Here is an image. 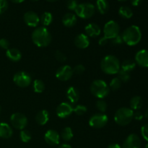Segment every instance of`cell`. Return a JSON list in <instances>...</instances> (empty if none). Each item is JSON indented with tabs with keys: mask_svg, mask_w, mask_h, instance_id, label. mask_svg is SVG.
<instances>
[{
	"mask_svg": "<svg viewBox=\"0 0 148 148\" xmlns=\"http://www.w3.org/2000/svg\"><path fill=\"white\" fill-rule=\"evenodd\" d=\"M108 118L103 113L95 114L89 119V124L91 127L95 129H101L108 124Z\"/></svg>",
	"mask_w": 148,
	"mask_h": 148,
	"instance_id": "cell-10",
	"label": "cell"
},
{
	"mask_svg": "<svg viewBox=\"0 0 148 148\" xmlns=\"http://www.w3.org/2000/svg\"><path fill=\"white\" fill-rule=\"evenodd\" d=\"M145 148H148V143L147 145H146V146H145Z\"/></svg>",
	"mask_w": 148,
	"mask_h": 148,
	"instance_id": "cell-52",
	"label": "cell"
},
{
	"mask_svg": "<svg viewBox=\"0 0 148 148\" xmlns=\"http://www.w3.org/2000/svg\"><path fill=\"white\" fill-rule=\"evenodd\" d=\"M13 81L14 84L20 88H27L31 84L32 77L27 72L20 71L14 74Z\"/></svg>",
	"mask_w": 148,
	"mask_h": 148,
	"instance_id": "cell-8",
	"label": "cell"
},
{
	"mask_svg": "<svg viewBox=\"0 0 148 148\" xmlns=\"http://www.w3.org/2000/svg\"><path fill=\"white\" fill-rule=\"evenodd\" d=\"M142 1H143V0H131V3L133 6L137 7V6H139L141 4Z\"/></svg>",
	"mask_w": 148,
	"mask_h": 148,
	"instance_id": "cell-45",
	"label": "cell"
},
{
	"mask_svg": "<svg viewBox=\"0 0 148 148\" xmlns=\"http://www.w3.org/2000/svg\"><path fill=\"white\" fill-rule=\"evenodd\" d=\"M108 43V39L107 38H106L105 36L104 37H102L101 38H100L99 41H98V43H99L100 46H104Z\"/></svg>",
	"mask_w": 148,
	"mask_h": 148,
	"instance_id": "cell-44",
	"label": "cell"
},
{
	"mask_svg": "<svg viewBox=\"0 0 148 148\" xmlns=\"http://www.w3.org/2000/svg\"><path fill=\"white\" fill-rule=\"evenodd\" d=\"M10 123L14 129L23 130L27 125V118L21 113H14L10 117Z\"/></svg>",
	"mask_w": 148,
	"mask_h": 148,
	"instance_id": "cell-9",
	"label": "cell"
},
{
	"mask_svg": "<svg viewBox=\"0 0 148 148\" xmlns=\"http://www.w3.org/2000/svg\"><path fill=\"white\" fill-rule=\"evenodd\" d=\"M111 43H113V44L114 45H119V44H121V43H123V39L122 38H121V36H119V35L118 36H116V37L114 38L111 39Z\"/></svg>",
	"mask_w": 148,
	"mask_h": 148,
	"instance_id": "cell-42",
	"label": "cell"
},
{
	"mask_svg": "<svg viewBox=\"0 0 148 148\" xmlns=\"http://www.w3.org/2000/svg\"><path fill=\"white\" fill-rule=\"evenodd\" d=\"M13 131L12 127L7 123H0V137L9 139L12 136Z\"/></svg>",
	"mask_w": 148,
	"mask_h": 148,
	"instance_id": "cell-20",
	"label": "cell"
},
{
	"mask_svg": "<svg viewBox=\"0 0 148 148\" xmlns=\"http://www.w3.org/2000/svg\"><path fill=\"white\" fill-rule=\"evenodd\" d=\"M77 21V19L76 14L72 12L66 13L62 17V23L64 25L68 27H73L74 25H75Z\"/></svg>",
	"mask_w": 148,
	"mask_h": 148,
	"instance_id": "cell-19",
	"label": "cell"
},
{
	"mask_svg": "<svg viewBox=\"0 0 148 148\" xmlns=\"http://www.w3.org/2000/svg\"><path fill=\"white\" fill-rule=\"evenodd\" d=\"M31 1H38V0H31Z\"/></svg>",
	"mask_w": 148,
	"mask_h": 148,
	"instance_id": "cell-53",
	"label": "cell"
},
{
	"mask_svg": "<svg viewBox=\"0 0 148 148\" xmlns=\"http://www.w3.org/2000/svg\"><path fill=\"white\" fill-rule=\"evenodd\" d=\"M145 116L146 119H148V109L147 110V111H146L145 114Z\"/></svg>",
	"mask_w": 148,
	"mask_h": 148,
	"instance_id": "cell-49",
	"label": "cell"
},
{
	"mask_svg": "<svg viewBox=\"0 0 148 148\" xmlns=\"http://www.w3.org/2000/svg\"><path fill=\"white\" fill-rule=\"evenodd\" d=\"M144 117V115H143V113L140 111H136L135 112H134V119H135L137 121H140L142 120Z\"/></svg>",
	"mask_w": 148,
	"mask_h": 148,
	"instance_id": "cell-43",
	"label": "cell"
},
{
	"mask_svg": "<svg viewBox=\"0 0 148 148\" xmlns=\"http://www.w3.org/2000/svg\"><path fill=\"white\" fill-rule=\"evenodd\" d=\"M8 8V2L7 0H0V14L6 11Z\"/></svg>",
	"mask_w": 148,
	"mask_h": 148,
	"instance_id": "cell-40",
	"label": "cell"
},
{
	"mask_svg": "<svg viewBox=\"0 0 148 148\" xmlns=\"http://www.w3.org/2000/svg\"><path fill=\"white\" fill-rule=\"evenodd\" d=\"M73 69L69 65H63L56 70V77L59 80L67 81L73 76Z\"/></svg>",
	"mask_w": 148,
	"mask_h": 148,
	"instance_id": "cell-11",
	"label": "cell"
},
{
	"mask_svg": "<svg viewBox=\"0 0 148 148\" xmlns=\"http://www.w3.org/2000/svg\"><path fill=\"white\" fill-rule=\"evenodd\" d=\"M0 47L3 49L7 50V49H9V47H10V42L6 38L0 39Z\"/></svg>",
	"mask_w": 148,
	"mask_h": 148,
	"instance_id": "cell-41",
	"label": "cell"
},
{
	"mask_svg": "<svg viewBox=\"0 0 148 148\" xmlns=\"http://www.w3.org/2000/svg\"><path fill=\"white\" fill-rule=\"evenodd\" d=\"M74 43L78 49H85L90 45L89 37L84 33H80L75 37Z\"/></svg>",
	"mask_w": 148,
	"mask_h": 148,
	"instance_id": "cell-17",
	"label": "cell"
},
{
	"mask_svg": "<svg viewBox=\"0 0 148 148\" xmlns=\"http://www.w3.org/2000/svg\"><path fill=\"white\" fill-rule=\"evenodd\" d=\"M85 71V67L82 64H77L74 67L73 72L74 73L77 74V75H82L84 73Z\"/></svg>",
	"mask_w": 148,
	"mask_h": 148,
	"instance_id": "cell-37",
	"label": "cell"
},
{
	"mask_svg": "<svg viewBox=\"0 0 148 148\" xmlns=\"http://www.w3.org/2000/svg\"><path fill=\"white\" fill-rule=\"evenodd\" d=\"M11 1H12V2L14 3H21L23 2V1H24L25 0H10Z\"/></svg>",
	"mask_w": 148,
	"mask_h": 148,
	"instance_id": "cell-48",
	"label": "cell"
},
{
	"mask_svg": "<svg viewBox=\"0 0 148 148\" xmlns=\"http://www.w3.org/2000/svg\"><path fill=\"white\" fill-rule=\"evenodd\" d=\"M61 137L62 140L64 141L68 142L71 140L73 137V132L72 130L69 127H66L62 130V133H61Z\"/></svg>",
	"mask_w": 148,
	"mask_h": 148,
	"instance_id": "cell-29",
	"label": "cell"
},
{
	"mask_svg": "<svg viewBox=\"0 0 148 148\" xmlns=\"http://www.w3.org/2000/svg\"><path fill=\"white\" fill-rule=\"evenodd\" d=\"M33 90L36 93H41L45 90V84L40 79H35L33 82Z\"/></svg>",
	"mask_w": 148,
	"mask_h": 148,
	"instance_id": "cell-30",
	"label": "cell"
},
{
	"mask_svg": "<svg viewBox=\"0 0 148 148\" xmlns=\"http://www.w3.org/2000/svg\"><path fill=\"white\" fill-rule=\"evenodd\" d=\"M141 140L136 134H131L127 137L121 148H140Z\"/></svg>",
	"mask_w": 148,
	"mask_h": 148,
	"instance_id": "cell-14",
	"label": "cell"
},
{
	"mask_svg": "<svg viewBox=\"0 0 148 148\" xmlns=\"http://www.w3.org/2000/svg\"><path fill=\"white\" fill-rule=\"evenodd\" d=\"M119 25L114 20H110V21L107 22L105 25H104V36L107 38L108 40H111V39L118 36L119 35Z\"/></svg>",
	"mask_w": 148,
	"mask_h": 148,
	"instance_id": "cell-7",
	"label": "cell"
},
{
	"mask_svg": "<svg viewBox=\"0 0 148 148\" xmlns=\"http://www.w3.org/2000/svg\"><path fill=\"white\" fill-rule=\"evenodd\" d=\"M134 119V111L130 108H123L117 110L114 115V121L119 126H127Z\"/></svg>",
	"mask_w": 148,
	"mask_h": 148,
	"instance_id": "cell-4",
	"label": "cell"
},
{
	"mask_svg": "<svg viewBox=\"0 0 148 148\" xmlns=\"http://www.w3.org/2000/svg\"><path fill=\"white\" fill-rule=\"evenodd\" d=\"M135 62L142 67H148V51L146 49L139 51L135 55Z\"/></svg>",
	"mask_w": 148,
	"mask_h": 148,
	"instance_id": "cell-16",
	"label": "cell"
},
{
	"mask_svg": "<svg viewBox=\"0 0 148 148\" xmlns=\"http://www.w3.org/2000/svg\"><path fill=\"white\" fill-rule=\"evenodd\" d=\"M6 56L12 62H19L22 58V53L17 49L12 48L7 49L6 51Z\"/></svg>",
	"mask_w": 148,
	"mask_h": 148,
	"instance_id": "cell-21",
	"label": "cell"
},
{
	"mask_svg": "<svg viewBox=\"0 0 148 148\" xmlns=\"http://www.w3.org/2000/svg\"><path fill=\"white\" fill-rule=\"evenodd\" d=\"M90 91L94 96L99 99H103L109 94L110 88L104 80L95 79L91 84Z\"/></svg>",
	"mask_w": 148,
	"mask_h": 148,
	"instance_id": "cell-5",
	"label": "cell"
},
{
	"mask_svg": "<svg viewBox=\"0 0 148 148\" xmlns=\"http://www.w3.org/2000/svg\"><path fill=\"white\" fill-rule=\"evenodd\" d=\"M143 101L140 96H134L130 101V108L133 111H139L143 107Z\"/></svg>",
	"mask_w": 148,
	"mask_h": 148,
	"instance_id": "cell-24",
	"label": "cell"
},
{
	"mask_svg": "<svg viewBox=\"0 0 148 148\" xmlns=\"http://www.w3.org/2000/svg\"><path fill=\"white\" fill-rule=\"evenodd\" d=\"M107 148H121V147L117 143H113V144L109 145Z\"/></svg>",
	"mask_w": 148,
	"mask_h": 148,
	"instance_id": "cell-46",
	"label": "cell"
},
{
	"mask_svg": "<svg viewBox=\"0 0 148 148\" xmlns=\"http://www.w3.org/2000/svg\"><path fill=\"white\" fill-rule=\"evenodd\" d=\"M49 120V114L46 110H41L36 116V121L38 125L43 126Z\"/></svg>",
	"mask_w": 148,
	"mask_h": 148,
	"instance_id": "cell-22",
	"label": "cell"
},
{
	"mask_svg": "<svg viewBox=\"0 0 148 148\" xmlns=\"http://www.w3.org/2000/svg\"><path fill=\"white\" fill-rule=\"evenodd\" d=\"M55 58L57 61L60 62H64L66 60V56L64 53H62L60 51H56L55 52Z\"/></svg>",
	"mask_w": 148,
	"mask_h": 148,
	"instance_id": "cell-36",
	"label": "cell"
},
{
	"mask_svg": "<svg viewBox=\"0 0 148 148\" xmlns=\"http://www.w3.org/2000/svg\"><path fill=\"white\" fill-rule=\"evenodd\" d=\"M120 67L121 65L119 60L114 55H107L101 61V69L107 75H116L120 70Z\"/></svg>",
	"mask_w": 148,
	"mask_h": 148,
	"instance_id": "cell-3",
	"label": "cell"
},
{
	"mask_svg": "<svg viewBox=\"0 0 148 148\" xmlns=\"http://www.w3.org/2000/svg\"><path fill=\"white\" fill-rule=\"evenodd\" d=\"M88 109L85 106L83 105H77L73 109V111L78 116H82L87 112Z\"/></svg>",
	"mask_w": 148,
	"mask_h": 148,
	"instance_id": "cell-35",
	"label": "cell"
},
{
	"mask_svg": "<svg viewBox=\"0 0 148 148\" xmlns=\"http://www.w3.org/2000/svg\"><path fill=\"white\" fill-rule=\"evenodd\" d=\"M85 33L88 37L95 38L100 36L101 33V29L98 25L95 23H90L87 25L85 27Z\"/></svg>",
	"mask_w": 148,
	"mask_h": 148,
	"instance_id": "cell-18",
	"label": "cell"
},
{
	"mask_svg": "<svg viewBox=\"0 0 148 148\" xmlns=\"http://www.w3.org/2000/svg\"><path fill=\"white\" fill-rule=\"evenodd\" d=\"M96 108L101 113H104L106 111L108 105H107L106 102L105 101H103V99H99L96 102Z\"/></svg>",
	"mask_w": 148,
	"mask_h": 148,
	"instance_id": "cell-34",
	"label": "cell"
},
{
	"mask_svg": "<svg viewBox=\"0 0 148 148\" xmlns=\"http://www.w3.org/2000/svg\"><path fill=\"white\" fill-rule=\"evenodd\" d=\"M47 1H50V2H53V1H56L57 0H46Z\"/></svg>",
	"mask_w": 148,
	"mask_h": 148,
	"instance_id": "cell-50",
	"label": "cell"
},
{
	"mask_svg": "<svg viewBox=\"0 0 148 148\" xmlns=\"http://www.w3.org/2000/svg\"><path fill=\"white\" fill-rule=\"evenodd\" d=\"M117 74H118V77L119 78L121 82H127L130 80V78H131L130 72H126V71L123 70L121 69H120V70L119 71V72Z\"/></svg>",
	"mask_w": 148,
	"mask_h": 148,
	"instance_id": "cell-31",
	"label": "cell"
},
{
	"mask_svg": "<svg viewBox=\"0 0 148 148\" xmlns=\"http://www.w3.org/2000/svg\"><path fill=\"white\" fill-rule=\"evenodd\" d=\"M58 148H72L68 144H62L60 146H59Z\"/></svg>",
	"mask_w": 148,
	"mask_h": 148,
	"instance_id": "cell-47",
	"label": "cell"
},
{
	"mask_svg": "<svg viewBox=\"0 0 148 148\" xmlns=\"http://www.w3.org/2000/svg\"><path fill=\"white\" fill-rule=\"evenodd\" d=\"M121 86V81L120 80L119 78L117 77L113 78L112 80L111 81L109 85V88H111L112 90H117L119 89Z\"/></svg>",
	"mask_w": 148,
	"mask_h": 148,
	"instance_id": "cell-32",
	"label": "cell"
},
{
	"mask_svg": "<svg viewBox=\"0 0 148 148\" xmlns=\"http://www.w3.org/2000/svg\"><path fill=\"white\" fill-rule=\"evenodd\" d=\"M141 134L143 138L148 142V124H145L142 127Z\"/></svg>",
	"mask_w": 148,
	"mask_h": 148,
	"instance_id": "cell-39",
	"label": "cell"
},
{
	"mask_svg": "<svg viewBox=\"0 0 148 148\" xmlns=\"http://www.w3.org/2000/svg\"><path fill=\"white\" fill-rule=\"evenodd\" d=\"M75 12L80 18L89 19L95 14V7L91 3H81L78 4Z\"/></svg>",
	"mask_w": 148,
	"mask_h": 148,
	"instance_id": "cell-6",
	"label": "cell"
},
{
	"mask_svg": "<svg viewBox=\"0 0 148 148\" xmlns=\"http://www.w3.org/2000/svg\"><path fill=\"white\" fill-rule=\"evenodd\" d=\"M123 41L128 46L138 44L142 39V31L137 25H131L126 28L121 35Z\"/></svg>",
	"mask_w": 148,
	"mask_h": 148,
	"instance_id": "cell-2",
	"label": "cell"
},
{
	"mask_svg": "<svg viewBox=\"0 0 148 148\" xmlns=\"http://www.w3.org/2000/svg\"><path fill=\"white\" fill-rule=\"evenodd\" d=\"M23 20L27 25L32 27H37L40 23L39 16L33 11L26 12L23 16Z\"/></svg>",
	"mask_w": 148,
	"mask_h": 148,
	"instance_id": "cell-13",
	"label": "cell"
},
{
	"mask_svg": "<svg viewBox=\"0 0 148 148\" xmlns=\"http://www.w3.org/2000/svg\"><path fill=\"white\" fill-rule=\"evenodd\" d=\"M73 107L69 103H62L56 108V114L59 118L65 119L72 114V113L73 112Z\"/></svg>",
	"mask_w": 148,
	"mask_h": 148,
	"instance_id": "cell-12",
	"label": "cell"
},
{
	"mask_svg": "<svg viewBox=\"0 0 148 148\" xmlns=\"http://www.w3.org/2000/svg\"><path fill=\"white\" fill-rule=\"evenodd\" d=\"M119 14L121 17L125 19H130L132 17V10L127 6H122L119 10Z\"/></svg>",
	"mask_w": 148,
	"mask_h": 148,
	"instance_id": "cell-27",
	"label": "cell"
},
{
	"mask_svg": "<svg viewBox=\"0 0 148 148\" xmlns=\"http://www.w3.org/2000/svg\"><path fill=\"white\" fill-rule=\"evenodd\" d=\"M31 134L30 133V132H28L27 130H21L20 133V138L22 142L26 143H28L31 140Z\"/></svg>",
	"mask_w": 148,
	"mask_h": 148,
	"instance_id": "cell-33",
	"label": "cell"
},
{
	"mask_svg": "<svg viewBox=\"0 0 148 148\" xmlns=\"http://www.w3.org/2000/svg\"><path fill=\"white\" fill-rule=\"evenodd\" d=\"M66 97L72 103H76L79 98V91L75 87H69L66 90Z\"/></svg>",
	"mask_w": 148,
	"mask_h": 148,
	"instance_id": "cell-23",
	"label": "cell"
},
{
	"mask_svg": "<svg viewBox=\"0 0 148 148\" xmlns=\"http://www.w3.org/2000/svg\"><path fill=\"white\" fill-rule=\"evenodd\" d=\"M44 140L46 143L49 145H57L60 142V135L55 130H49L45 134Z\"/></svg>",
	"mask_w": 148,
	"mask_h": 148,
	"instance_id": "cell-15",
	"label": "cell"
},
{
	"mask_svg": "<svg viewBox=\"0 0 148 148\" xmlns=\"http://www.w3.org/2000/svg\"><path fill=\"white\" fill-rule=\"evenodd\" d=\"M77 5L78 3L77 0H68L66 1V7L70 10H75Z\"/></svg>",
	"mask_w": 148,
	"mask_h": 148,
	"instance_id": "cell-38",
	"label": "cell"
},
{
	"mask_svg": "<svg viewBox=\"0 0 148 148\" xmlns=\"http://www.w3.org/2000/svg\"><path fill=\"white\" fill-rule=\"evenodd\" d=\"M32 40L38 47H46L51 42V35L46 27H38L32 33Z\"/></svg>",
	"mask_w": 148,
	"mask_h": 148,
	"instance_id": "cell-1",
	"label": "cell"
},
{
	"mask_svg": "<svg viewBox=\"0 0 148 148\" xmlns=\"http://www.w3.org/2000/svg\"><path fill=\"white\" fill-rule=\"evenodd\" d=\"M119 1H127V0H119Z\"/></svg>",
	"mask_w": 148,
	"mask_h": 148,
	"instance_id": "cell-51",
	"label": "cell"
},
{
	"mask_svg": "<svg viewBox=\"0 0 148 148\" xmlns=\"http://www.w3.org/2000/svg\"><path fill=\"white\" fill-rule=\"evenodd\" d=\"M96 7L101 14H106L109 10V3L108 0H97Z\"/></svg>",
	"mask_w": 148,
	"mask_h": 148,
	"instance_id": "cell-25",
	"label": "cell"
},
{
	"mask_svg": "<svg viewBox=\"0 0 148 148\" xmlns=\"http://www.w3.org/2000/svg\"><path fill=\"white\" fill-rule=\"evenodd\" d=\"M136 67V62L132 59L124 60L121 64V69L127 72H130L134 70Z\"/></svg>",
	"mask_w": 148,
	"mask_h": 148,
	"instance_id": "cell-26",
	"label": "cell"
},
{
	"mask_svg": "<svg viewBox=\"0 0 148 148\" xmlns=\"http://www.w3.org/2000/svg\"><path fill=\"white\" fill-rule=\"evenodd\" d=\"M53 21V15L49 12H45L40 17V22L43 26H49Z\"/></svg>",
	"mask_w": 148,
	"mask_h": 148,
	"instance_id": "cell-28",
	"label": "cell"
}]
</instances>
